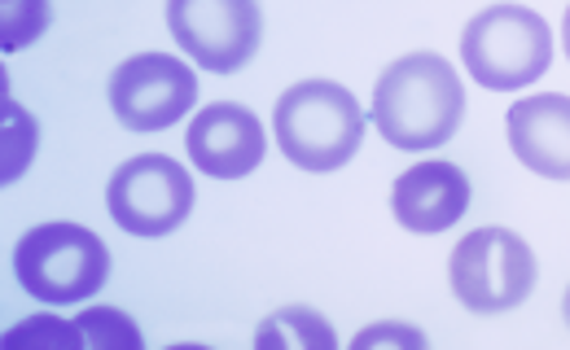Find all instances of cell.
<instances>
[{
	"label": "cell",
	"instance_id": "6da1fadb",
	"mask_svg": "<svg viewBox=\"0 0 570 350\" xmlns=\"http://www.w3.org/2000/svg\"><path fill=\"white\" fill-rule=\"evenodd\" d=\"M465 119V83L439 53H409L382 70L373 123L395 149H434Z\"/></svg>",
	"mask_w": 570,
	"mask_h": 350
},
{
	"label": "cell",
	"instance_id": "7a4b0ae2",
	"mask_svg": "<svg viewBox=\"0 0 570 350\" xmlns=\"http://www.w3.org/2000/svg\"><path fill=\"white\" fill-rule=\"evenodd\" d=\"M277 144L298 171H338L356 158L364 140V114L360 101L334 79H303L282 92L277 114Z\"/></svg>",
	"mask_w": 570,
	"mask_h": 350
},
{
	"label": "cell",
	"instance_id": "3957f363",
	"mask_svg": "<svg viewBox=\"0 0 570 350\" xmlns=\"http://www.w3.org/2000/svg\"><path fill=\"white\" fill-rule=\"evenodd\" d=\"M461 58L474 83L513 92L535 83L553 62V31L527 4H492L465 22Z\"/></svg>",
	"mask_w": 570,
	"mask_h": 350
},
{
	"label": "cell",
	"instance_id": "277c9868",
	"mask_svg": "<svg viewBox=\"0 0 570 350\" xmlns=\"http://www.w3.org/2000/svg\"><path fill=\"white\" fill-rule=\"evenodd\" d=\"M13 272L22 289L49 307L92 298L110 277V250L92 228L79 223H40L22 232L13 250Z\"/></svg>",
	"mask_w": 570,
	"mask_h": 350
},
{
	"label": "cell",
	"instance_id": "5b68a950",
	"mask_svg": "<svg viewBox=\"0 0 570 350\" xmlns=\"http://www.w3.org/2000/svg\"><path fill=\"white\" fill-rule=\"evenodd\" d=\"M452 293L474 316H504L535 289V254L509 228H474L448 259Z\"/></svg>",
	"mask_w": 570,
	"mask_h": 350
},
{
	"label": "cell",
	"instance_id": "8992f818",
	"mask_svg": "<svg viewBox=\"0 0 570 350\" xmlns=\"http://www.w3.org/2000/svg\"><path fill=\"white\" fill-rule=\"evenodd\" d=\"M106 207L110 219L132 237H167L194 210V176L167 153L128 158L110 176Z\"/></svg>",
	"mask_w": 570,
	"mask_h": 350
},
{
	"label": "cell",
	"instance_id": "52a82bcc",
	"mask_svg": "<svg viewBox=\"0 0 570 350\" xmlns=\"http://www.w3.org/2000/svg\"><path fill=\"white\" fill-rule=\"evenodd\" d=\"M171 40L212 74L242 70L264 36L259 0H167Z\"/></svg>",
	"mask_w": 570,
	"mask_h": 350
},
{
	"label": "cell",
	"instance_id": "ba28073f",
	"mask_svg": "<svg viewBox=\"0 0 570 350\" xmlns=\"http://www.w3.org/2000/svg\"><path fill=\"white\" fill-rule=\"evenodd\" d=\"M198 101V74L171 53H137L110 74V110L128 132H163Z\"/></svg>",
	"mask_w": 570,
	"mask_h": 350
},
{
	"label": "cell",
	"instance_id": "9c48e42d",
	"mask_svg": "<svg viewBox=\"0 0 570 350\" xmlns=\"http://www.w3.org/2000/svg\"><path fill=\"white\" fill-rule=\"evenodd\" d=\"M189 158L203 176L215 180H242L264 162V128L255 119V110L237 106V101H215L207 110L194 114L189 123Z\"/></svg>",
	"mask_w": 570,
	"mask_h": 350
},
{
	"label": "cell",
	"instance_id": "30bf717a",
	"mask_svg": "<svg viewBox=\"0 0 570 350\" xmlns=\"http://www.w3.org/2000/svg\"><path fill=\"white\" fill-rule=\"evenodd\" d=\"M509 144L518 162L544 180H570V97L535 92L509 106Z\"/></svg>",
	"mask_w": 570,
	"mask_h": 350
},
{
	"label": "cell",
	"instance_id": "8fae6325",
	"mask_svg": "<svg viewBox=\"0 0 570 350\" xmlns=\"http://www.w3.org/2000/svg\"><path fill=\"white\" fill-rule=\"evenodd\" d=\"M391 210L409 232H448L470 210V176L456 162H417L395 176Z\"/></svg>",
	"mask_w": 570,
	"mask_h": 350
},
{
	"label": "cell",
	"instance_id": "7c38bea8",
	"mask_svg": "<svg viewBox=\"0 0 570 350\" xmlns=\"http://www.w3.org/2000/svg\"><path fill=\"white\" fill-rule=\"evenodd\" d=\"M259 347H303V350H334L338 333L307 307H285L277 311L264 329H259Z\"/></svg>",
	"mask_w": 570,
	"mask_h": 350
},
{
	"label": "cell",
	"instance_id": "4fadbf2b",
	"mask_svg": "<svg viewBox=\"0 0 570 350\" xmlns=\"http://www.w3.org/2000/svg\"><path fill=\"white\" fill-rule=\"evenodd\" d=\"M49 18H53L49 0H4V9H0V44H4V53L27 49L36 36H45Z\"/></svg>",
	"mask_w": 570,
	"mask_h": 350
},
{
	"label": "cell",
	"instance_id": "5bb4252c",
	"mask_svg": "<svg viewBox=\"0 0 570 350\" xmlns=\"http://www.w3.org/2000/svg\"><path fill=\"white\" fill-rule=\"evenodd\" d=\"M31 153H36V123H31V114L22 106H13L4 97V158H0V180L13 184L27 171Z\"/></svg>",
	"mask_w": 570,
	"mask_h": 350
},
{
	"label": "cell",
	"instance_id": "9a60e30c",
	"mask_svg": "<svg viewBox=\"0 0 570 350\" xmlns=\"http://www.w3.org/2000/svg\"><path fill=\"white\" fill-rule=\"evenodd\" d=\"M75 324L83 329L88 347H128V350L141 347L137 324H132L124 311H115V307H92V311H83Z\"/></svg>",
	"mask_w": 570,
	"mask_h": 350
},
{
	"label": "cell",
	"instance_id": "2e32d148",
	"mask_svg": "<svg viewBox=\"0 0 570 350\" xmlns=\"http://www.w3.org/2000/svg\"><path fill=\"white\" fill-rule=\"evenodd\" d=\"M31 342H45L49 350H71V347H83L88 338H83L79 324H58L53 316H31L27 324H18L4 338V347H31Z\"/></svg>",
	"mask_w": 570,
	"mask_h": 350
},
{
	"label": "cell",
	"instance_id": "e0dca14e",
	"mask_svg": "<svg viewBox=\"0 0 570 350\" xmlns=\"http://www.w3.org/2000/svg\"><path fill=\"white\" fill-rule=\"evenodd\" d=\"M377 342H409V347H422V333H417V329H391V324H377V329L360 333L356 350L360 347H377Z\"/></svg>",
	"mask_w": 570,
	"mask_h": 350
},
{
	"label": "cell",
	"instance_id": "ac0fdd59",
	"mask_svg": "<svg viewBox=\"0 0 570 350\" xmlns=\"http://www.w3.org/2000/svg\"><path fill=\"white\" fill-rule=\"evenodd\" d=\"M562 44H567V62H570V9L567 18H562Z\"/></svg>",
	"mask_w": 570,
	"mask_h": 350
},
{
	"label": "cell",
	"instance_id": "d6986e66",
	"mask_svg": "<svg viewBox=\"0 0 570 350\" xmlns=\"http://www.w3.org/2000/svg\"><path fill=\"white\" fill-rule=\"evenodd\" d=\"M562 316H567V324H570V289H567V298H562Z\"/></svg>",
	"mask_w": 570,
	"mask_h": 350
}]
</instances>
